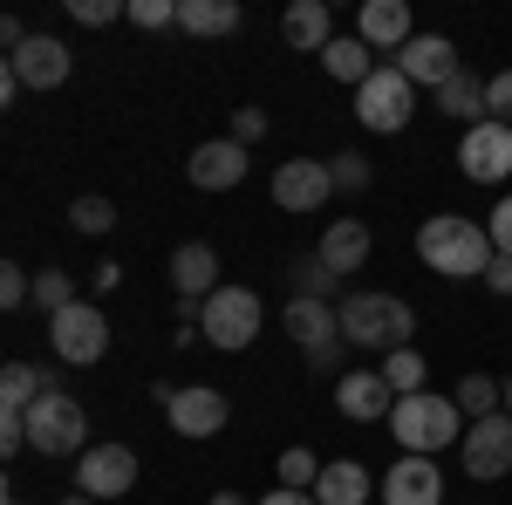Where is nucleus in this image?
<instances>
[{
  "label": "nucleus",
  "mask_w": 512,
  "mask_h": 505,
  "mask_svg": "<svg viewBox=\"0 0 512 505\" xmlns=\"http://www.w3.org/2000/svg\"><path fill=\"white\" fill-rule=\"evenodd\" d=\"M260 335V294L253 287H219L205 301V342L212 349H246Z\"/></svg>",
  "instance_id": "6e6552de"
},
{
  "label": "nucleus",
  "mask_w": 512,
  "mask_h": 505,
  "mask_svg": "<svg viewBox=\"0 0 512 505\" xmlns=\"http://www.w3.org/2000/svg\"><path fill=\"white\" fill-rule=\"evenodd\" d=\"M130 485H137V451L130 444H96V451L76 458V492H89V499H123Z\"/></svg>",
  "instance_id": "9d476101"
},
{
  "label": "nucleus",
  "mask_w": 512,
  "mask_h": 505,
  "mask_svg": "<svg viewBox=\"0 0 512 505\" xmlns=\"http://www.w3.org/2000/svg\"><path fill=\"white\" fill-rule=\"evenodd\" d=\"M458 451H465V471H472V478H506L512 471V417L506 410H499V417H478Z\"/></svg>",
  "instance_id": "ddd939ff"
},
{
  "label": "nucleus",
  "mask_w": 512,
  "mask_h": 505,
  "mask_svg": "<svg viewBox=\"0 0 512 505\" xmlns=\"http://www.w3.org/2000/svg\"><path fill=\"white\" fill-rule=\"evenodd\" d=\"M383 383H390L396 396H417V389H424V355L417 349H390L383 355Z\"/></svg>",
  "instance_id": "c756f323"
},
{
  "label": "nucleus",
  "mask_w": 512,
  "mask_h": 505,
  "mask_svg": "<svg viewBox=\"0 0 512 505\" xmlns=\"http://www.w3.org/2000/svg\"><path fill=\"white\" fill-rule=\"evenodd\" d=\"M369 499V471L362 465H321V485H315V505H362Z\"/></svg>",
  "instance_id": "bb28decb"
},
{
  "label": "nucleus",
  "mask_w": 512,
  "mask_h": 505,
  "mask_svg": "<svg viewBox=\"0 0 512 505\" xmlns=\"http://www.w3.org/2000/svg\"><path fill=\"white\" fill-rule=\"evenodd\" d=\"M485 287H492V294H512V253H499V260L485 267Z\"/></svg>",
  "instance_id": "79ce46f5"
},
{
  "label": "nucleus",
  "mask_w": 512,
  "mask_h": 505,
  "mask_svg": "<svg viewBox=\"0 0 512 505\" xmlns=\"http://www.w3.org/2000/svg\"><path fill=\"white\" fill-rule=\"evenodd\" d=\"M48 342H55V355H62V362H103V355H110V321H103V308H96V301H76V308L55 314Z\"/></svg>",
  "instance_id": "1a4fd4ad"
},
{
  "label": "nucleus",
  "mask_w": 512,
  "mask_h": 505,
  "mask_svg": "<svg viewBox=\"0 0 512 505\" xmlns=\"http://www.w3.org/2000/svg\"><path fill=\"white\" fill-rule=\"evenodd\" d=\"M458 171H465L472 185H499V178L512 171V130L506 123H492V117L472 123L465 144H458Z\"/></svg>",
  "instance_id": "9b49d317"
},
{
  "label": "nucleus",
  "mask_w": 512,
  "mask_h": 505,
  "mask_svg": "<svg viewBox=\"0 0 512 505\" xmlns=\"http://www.w3.org/2000/svg\"><path fill=\"white\" fill-rule=\"evenodd\" d=\"M390 430H396V444H403V458H437L444 444H465V410L451 396L417 389V396H396Z\"/></svg>",
  "instance_id": "f03ea898"
},
{
  "label": "nucleus",
  "mask_w": 512,
  "mask_h": 505,
  "mask_svg": "<svg viewBox=\"0 0 512 505\" xmlns=\"http://www.w3.org/2000/svg\"><path fill=\"white\" fill-rule=\"evenodd\" d=\"M7 69L21 76V89H62V82H69V48L55 35H35L28 48L7 55Z\"/></svg>",
  "instance_id": "dca6fc26"
},
{
  "label": "nucleus",
  "mask_w": 512,
  "mask_h": 505,
  "mask_svg": "<svg viewBox=\"0 0 512 505\" xmlns=\"http://www.w3.org/2000/svg\"><path fill=\"white\" fill-rule=\"evenodd\" d=\"M396 69L410 76V89H431V96H437V89L458 76L465 62H458V48H451L444 35H417L410 48H396Z\"/></svg>",
  "instance_id": "4468645a"
},
{
  "label": "nucleus",
  "mask_w": 512,
  "mask_h": 505,
  "mask_svg": "<svg viewBox=\"0 0 512 505\" xmlns=\"http://www.w3.org/2000/svg\"><path fill=\"white\" fill-rule=\"evenodd\" d=\"M69 14H76L82 28H110L123 7H117V0H69Z\"/></svg>",
  "instance_id": "4c0bfd02"
},
{
  "label": "nucleus",
  "mask_w": 512,
  "mask_h": 505,
  "mask_svg": "<svg viewBox=\"0 0 512 505\" xmlns=\"http://www.w3.org/2000/svg\"><path fill=\"white\" fill-rule=\"evenodd\" d=\"M280 485H287V492H308V485H321L315 451H280Z\"/></svg>",
  "instance_id": "473e14b6"
},
{
  "label": "nucleus",
  "mask_w": 512,
  "mask_h": 505,
  "mask_svg": "<svg viewBox=\"0 0 512 505\" xmlns=\"http://www.w3.org/2000/svg\"><path fill=\"white\" fill-rule=\"evenodd\" d=\"M192 185L198 192H233L239 178H246V144H233V137H212V144H198L192 151Z\"/></svg>",
  "instance_id": "f3484780"
},
{
  "label": "nucleus",
  "mask_w": 512,
  "mask_h": 505,
  "mask_svg": "<svg viewBox=\"0 0 512 505\" xmlns=\"http://www.w3.org/2000/svg\"><path fill=\"white\" fill-rule=\"evenodd\" d=\"M417 253H424V267L444 273V280H485V267L499 260V246H492V226H478V219H458V212H437V219H424V233H417Z\"/></svg>",
  "instance_id": "f257e3e1"
},
{
  "label": "nucleus",
  "mask_w": 512,
  "mask_h": 505,
  "mask_svg": "<svg viewBox=\"0 0 512 505\" xmlns=\"http://www.w3.org/2000/svg\"><path fill=\"white\" fill-rule=\"evenodd\" d=\"M485 110H492V123L512 130V69H499V76L485 82Z\"/></svg>",
  "instance_id": "c9c22d12"
},
{
  "label": "nucleus",
  "mask_w": 512,
  "mask_h": 505,
  "mask_svg": "<svg viewBox=\"0 0 512 505\" xmlns=\"http://www.w3.org/2000/svg\"><path fill=\"white\" fill-rule=\"evenodd\" d=\"M315 260H321L328 273H355V267H369V226H362V219H335V226L321 233Z\"/></svg>",
  "instance_id": "412c9836"
},
{
  "label": "nucleus",
  "mask_w": 512,
  "mask_h": 505,
  "mask_svg": "<svg viewBox=\"0 0 512 505\" xmlns=\"http://www.w3.org/2000/svg\"><path fill=\"white\" fill-rule=\"evenodd\" d=\"M328 171H335V192H369V157L362 151H335Z\"/></svg>",
  "instance_id": "72a5a7b5"
},
{
  "label": "nucleus",
  "mask_w": 512,
  "mask_h": 505,
  "mask_svg": "<svg viewBox=\"0 0 512 505\" xmlns=\"http://www.w3.org/2000/svg\"><path fill=\"white\" fill-rule=\"evenodd\" d=\"M0 451H7V458L28 451V417H21V410H0Z\"/></svg>",
  "instance_id": "58836bf2"
},
{
  "label": "nucleus",
  "mask_w": 512,
  "mask_h": 505,
  "mask_svg": "<svg viewBox=\"0 0 512 505\" xmlns=\"http://www.w3.org/2000/svg\"><path fill=\"white\" fill-rule=\"evenodd\" d=\"M35 308L48 314V321H55L62 308H76V280H69L62 267H41L35 273Z\"/></svg>",
  "instance_id": "c85d7f7f"
},
{
  "label": "nucleus",
  "mask_w": 512,
  "mask_h": 505,
  "mask_svg": "<svg viewBox=\"0 0 512 505\" xmlns=\"http://www.w3.org/2000/svg\"><path fill=\"white\" fill-rule=\"evenodd\" d=\"M355 28H362V41H369V48H410V41H417L410 7H403V0H362Z\"/></svg>",
  "instance_id": "aec40b11"
},
{
  "label": "nucleus",
  "mask_w": 512,
  "mask_h": 505,
  "mask_svg": "<svg viewBox=\"0 0 512 505\" xmlns=\"http://www.w3.org/2000/svg\"><path fill=\"white\" fill-rule=\"evenodd\" d=\"M328 198H335V171L315 164V157H294V164L274 171V205L280 212H321Z\"/></svg>",
  "instance_id": "f8f14e48"
},
{
  "label": "nucleus",
  "mask_w": 512,
  "mask_h": 505,
  "mask_svg": "<svg viewBox=\"0 0 512 505\" xmlns=\"http://www.w3.org/2000/svg\"><path fill=\"white\" fill-rule=\"evenodd\" d=\"M280 35H287V48H301V55H328L335 21H328V7H321V0H294V7L280 14Z\"/></svg>",
  "instance_id": "4be33fe9"
},
{
  "label": "nucleus",
  "mask_w": 512,
  "mask_h": 505,
  "mask_svg": "<svg viewBox=\"0 0 512 505\" xmlns=\"http://www.w3.org/2000/svg\"><path fill=\"white\" fill-rule=\"evenodd\" d=\"M260 505H315V499H308V492H287V485H280V492H267Z\"/></svg>",
  "instance_id": "37998d69"
},
{
  "label": "nucleus",
  "mask_w": 512,
  "mask_h": 505,
  "mask_svg": "<svg viewBox=\"0 0 512 505\" xmlns=\"http://www.w3.org/2000/svg\"><path fill=\"white\" fill-rule=\"evenodd\" d=\"M342 273H328L321 260H294V301H335Z\"/></svg>",
  "instance_id": "7c9ffc66"
},
{
  "label": "nucleus",
  "mask_w": 512,
  "mask_h": 505,
  "mask_svg": "<svg viewBox=\"0 0 512 505\" xmlns=\"http://www.w3.org/2000/svg\"><path fill=\"white\" fill-rule=\"evenodd\" d=\"M178 28L185 35H233L239 28V0H178Z\"/></svg>",
  "instance_id": "b1692460"
},
{
  "label": "nucleus",
  "mask_w": 512,
  "mask_h": 505,
  "mask_svg": "<svg viewBox=\"0 0 512 505\" xmlns=\"http://www.w3.org/2000/svg\"><path fill=\"white\" fill-rule=\"evenodd\" d=\"M280 328L301 342V355H308L315 369H335V355L349 349V342H342V301H287Z\"/></svg>",
  "instance_id": "39448f33"
},
{
  "label": "nucleus",
  "mask_w": 512,
  "mask_h": 505,
  "mask_svg": "<svg viewBox=\"0 0 512 505\" xmlns=\"http://www.w3.org/2000/svg\"><path fill=\"white\" fill-rule=\"evenodd\" d=\"M158 403H164V417H171V430H178V437H219V430H226V417H233V403H226L212 383H192V389L158 383Z\"/></svg>",
  "instance_id": "0eeeda50"
},
{
  "label": "nucleus",
  "mask_w": 512,
  "mask_h": 505,
  "mask_svg": "<svg viewBox=\"0 0 512 505\" xmlns=\"http://www.w3.org/2000/svg\"><path fill=\"white\" fill-rule=\"evenodd\" d=\"M321 69H328L335 82H355V89H362V82L376 76L369 41H362V35H335V41H328V55H321Z\"/></svg>",
  "instance_id": "393cba45"
},
{
  "label": "nucleus",
  "mask_w": 512,
  "mask_h": 505,
  "mask_svg": "<svg viewBox=\"0 0 512 505\" xmlns=\"http://www.w3.org/2000/svg\"><path fill=\"white\" fill-rule=\"evenodd\" d=\"M0 505H28V499H0Z\"/></svg>",
  "instance_id": "de8ad7c7"
},
{
  "label": "nucleus",
  "mask_w": 512,
  "mask_h": 505,
  "mask_svg": "<svg viewBox=\"0 0 512 505\" xmlns=\"http://www.w3.org/2000/svg\"><path fill=\"white\" fill-rule=\"evenodd\" d=\"M335 410L355 417V424H376V417H390V410H396V389L383 383V369H355V376L335 383Z\"/></svg>",
  "instance_id": "2eb2a0df"
},
{
  "label": "nucleus",
  "mask_w": 512,
  "mask_h": 505,
  "mask_svg": "<svg viewBox=\"0 0 512 505\" xmlns=\"http://www.w3.org/2000/svg\"><path fill=\"white\" fill-rule=\"evenodd\" d=\"M28 301H35V280H28V267L7 260V267H0V308L14 314V308H28Z\"/></svg>",
  "instance_id": "f704fd0d"
},
{
  "label": "nucleus",
  "mask_w": 512,
  "mask_h": 505,
  "mask_svg": "<svg viewBox=\"0 0 512 505\" xmlns=\"http://www.w3.org/2000/svg\"><path fill=\"white\" fill-rule=\"evenodd\" d=\"M451 403H458L472 424H478V417H499V410H506V383H492L485 369H472V376L458 383V396H451Z\"/></svg>",
  "instance_id": "cd10ccee"
},
{
  "label": "nucleus",
  "mask_w": 512,
  "mask_h": 505,
  "mask_svg": "<svg viewBox=\"0 0 512 505\" xmlns=\"http://www.w3.org/2000/svg\"><path fill=\"white\" fill-rule=\"evenodd\" d=\"M492 246H499V253H512V192L499 198V212H492Z\"/></svg>",
  "instance_id": "a19ab883"
},
{
  "label": "nucleus",
  "mask_w": 512,
  "mask_h": 505,
  "mask_svg": "<svg viewBox=\"0 0 512 505\" xmlns=\"http://www.w3.org/2000/svg\"><path fill=\"white\" fill-rule=\"evenodd\" d=\"M48 383H55V376H41L35 362H7V369H0V410H21V417H28Z\"/></svg>",
  "instance_id": "a878e982"
},
{
  "label": "nucleus",
  "mask_w": 512,
  "mask_h": 505,
  "mask_svg": "<svg viewBox=\"0 0 512 505\" xmlns=\"http://www.w3.org/2000/svg\"><path fill=\"white\" fill-rule=\"evenodd\" d=\"M383 505H444V478L431 458H396L383 478Z\"/></svg>",
  "instance_id": "6ab92c4d"
},
{
  "label": "nucleus",
  "mask_w": 512,
  "mask_h": 505,
  "mask_svg": "<svg viewBox=\"0 0 512 505\" xmlns=\"http://www.w3.org/2000/svg\"><path fill=\"white\" fill-rule=\"evenodd\" d=\"M506 417H512V376H506Z\"/></svg>",
  "instance_id": "49530a36"
},
{
  "label": "nucleus",
  "mask_w": 512,
  "mask_h": 505,
  "mask_svg": "<svg viewBox=\"0 0 512 505\" xmlns=\"http://www.w3.org/2000/svg\"><path fill=\"white\" fill-rule=\"evenodd\" d=\"M62 505H96V499H89V492H69V499H62Z\"/></svg>",
  "instance_id": "a18cd8bd"
},
{
  "label": "nucleus",
  "mask_w": 512,
  "mask_h": 505,
  "mask_svg": "<svg viewBox=\"0 0 512 505\" xmlns=\"http://www.w3.org/2000/svg\"><path fill=\"white\" fill-rule=\"evenodd\" d=\"M82 437H89V417L69 389H41V403L28 410V451L41 458H82Z\"/></svg>",
  "instance_id": "20e7f679"
},
{
  "label": "nucleus",
  "mask_w": 512,
  "mask_h": 505,
  "mask_svg": "<svg viewBox=\"0 0 512 505\" xmlns=\"http://www.w3.org/2000/svg\"><path fill=\"white\" fill-rule=\"evenodd\" d=\"M171 287H178V301H212L219 294V253L205 239H185L171 253Z\"/></svg>",
  "instance_id": "a211bd4d"
},
{
  "label": "nucleus",
  "mask_w": 512,
  "mask_h": 505,
  "mask_svg": "<svg viewBox=\"0 0 512 505\" xmlns=\"http://www.w3.org/2000/svg\"><path fill=\"white\" fill-rule=\"evenodd\" d=\"M212 505H246V499H239V492H219V499H212Z\"/></svg>",
  "instance_id": "c03bdc74"
},
{
  "label": "nucleus",
  "mask_w": 512,
  "mask_h": 505,
  "mask_svg": "<svg viewBox=\"0 0 512 505\" xmlns=\"http://www.w3.org/2000/svg\"><path fill=\"white\" fill-rule=\"evenodd\" d=\"M410 328H417L410 301H396V294H342V342L349 349H369V355L410 349Z\"/></svg>",
  "instance_id": "7ed1b4c3"
},
{
  "label": "nucleus",
  "mask_w": 512,
  "mask_h": 505,
  "mask_svg": "<svg viewBox=\"0 0 512 505\" xmlns=\"http://www.w3.org/2000/svg\"><path fill=\"white\" fill-rule=\"evenodd\" d=\"M437 110H444V117H458L465 130H472V123H485V117H492V110H485V82H478L472 69H458V76L437 89Z\"/></svg>",
  "instance_id": "5701e85b"
},
{
  "label": "nucleus",
  "mask_w": 512,
  "mask_h": 505,
  "mask_svg": "<svg viewBox=\"0 0 512 505\" xmlns=\"http://www.w3.org/2000/svg\"><path fill=\"white\" fill-rule=\"evenodd\" d=\"M69 226L89 233V239H103L110 226H117V205H110V198H76V205H69Z\"/></svg>",
  "instance_id": "2f4dec72"
},
{
  "label": "nucleus",
  "mask_w": 512,
  "mask_h": 505,
  "mask_svg": "<svg viewBox=\"0 0 512 505\" xmlns=\"http://www.w3.org/2000/svg\"><path fill=\"white\" fill-rule=\"evenodd\" d=\"M267 137V110H239L233 117V144H260Z\"/></svg>",
  "instance_id": "ea45409f"
},
{
  "label": "nucleus",
  "mask_w": 512,
  "mask_h": 505,
  "mask_svg": "<svg viewBox=\"0 0 512 505\" xmlns=\"http://www.w3.org/2000/svg\"><path fill=\"white\" fill-rule=\"evenodd\" d=\"M410 110H417V89H410L403 69H376V76L355 89V117L369 123L376 137H396V130L410 123Z\"/></svg>",
  "instance_id": "423d86ee"
},
{
  "label": "nucleus",
  "mask_w": 512,
  "mask_h": 505,
  "mask_svg": "<svg viewBox=\"0 0 512 505\" xmlns=\"http://www.w3.org/2000/svg\"><path fill=\"white\" fill-rule=\"evenodd\" d=\"M123 14H130L137 28H171V21H178V7H171V0H130Z\"/></svg>",
  "instance_id": "e433bc0d"
}]
</instances>
